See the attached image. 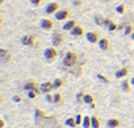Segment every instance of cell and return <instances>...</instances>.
Returning a JSON list of instances; mask_svg holds the SVG:
<instances>
[{
	"mask_svg": "<svg viewBox=\"0 0 134 128\" xmlns=\"http://www.w3.org/2000/svg\"><path fill=\"white\" fill-rule=\"evenodd\" d=\"M78 59H79L78 53L70 50V52H67V53L64 54L62 63H63V66H66V68H71V66H75V65H76Z\"/></svg>",
	"mask_w": 134,
	"mask_h": 128,
	"instance_id": "6da1fadb",
	"label": "cell"
},
{
	"mask_svg": "<svg viewBox=\"0 0 134 128\" xmlns=\"http://www.w3.org/2000/svg\"><path fill=\"white\" fill-rule=\"evenodd\" d=\"M43 57H45V59H46L47 62L55 61L57 57H58V50H57V48H55V46H49V48H46L45 52H43Z\"/></svg>",
	"mask_w": 134,
	"mask_h": 128,
	"instance_id": "7a4b0ae2",
	"label": "cell"
},
{
	"mask_svg": "<svg viewBox=\"0 0 134 128\" xmlns=\"http://www.w3.org/2000/svg\"><path fill=\"white\" fill-rule=\"evenodd\" d=\"M64 42V36L60 33V32H54L53 36H51V44L53 46H60Z\"/></svg>",
	"mask_w": 134,
	"mask_h": 128,
	"instance_id": "3957f363",
	"label": "cell"
},
{
	"mask_svg": "<svg viewBox=\"0 0 134 128\" xmlns=\"http://www.w3.org/2000/svg\"><path fill=\"white\" fill-rule=\"evenodd\" d=\"M86 38H87V41L90 42V44H99V41H100V33L99 32H93V30H91V32H87L86 33Z\"/></svg>",
	"mask_w": 134,
	"mask_h": 128,
	"instance_id": "277c9868",
	"label": "cell"
},
{
	"mask_svg": "<svg viewBox=\"0 0 134 128\" xmlns=\"http://www.w3.org/2000/svg\"><path fill=\"white\" fill-rule=\"evenodd\" d=\"M58 11H59V4L55 3V2H50L46 6V8H45V13L46 15H55Z\"/></svg>",
	"mask_w": 134,
	"mask_h": 128,
	"instance_id": "5b68a950",
	"label": "cell"
},
{
	"mask_svg": "<svg viewBox=\"0 0 134 128\" xmlns=\"http://www.w3.org/2000/svg\"><path fill=\"white\" fill-rule=\"evenodd\" d=\"M54 16H55V20L58 21H66L70 17V9H59Z\"/></svg>",
	"mask_w": 134,
	"mask_h": 128,
	"instance_id": "8992f818",
	"label": "cell"
},
{
	"mask_svg": "<svg viewBox=\"0 0 134 128\" xmlns=\"http://www.w3.org/2000/svg\"><path fill=\"white\" fill-rule=\"evenodd\" d=\"M21 44L24 46H33L36 44V37L33 34H24L21 37Z\"/></svg>",
	"mask_w": 134,
	"mask_h": 128,
	"instance_id": "52a82bcc",
	"label": "cell"
},
{
	"mask_svg": "<svg viewBox=\"0 0 134 128\" xmlns=\"http://www.w3.org/2000/svg\"><path fill=\"white\" fill-rule=\"evenodd\" d=\"M40 27L43 29V30H51L54 27H55V23L50 19H42L40 21Z\"/></svg>",
	"mask_w": 134,
	"mask_h": 128,
	"instance_id": "ba28073f",
	"label": "cell"
},
{
	"mask_svg": "<svg viewBox=\"0 0 134 128\" xmlns=\"http://www.w3.org/2000/svg\"><path fill=\"white\" fill-rule=\"evenodd\" d=\"M97 45H99V48H100L103 52H108V50L110 49V41H109V38H107V37H101Z\"/></svg>",
	"mask_w": 134,
	"mask_h": 128,
	"instance_id": "9c48e42d",
	"label": "cell"
},
{
	"mask_svg": "<svg viewBox=\"0 0 134 128\" xmlns=\"http://www.w3.org/2000/svg\"><path fill=\"white\" fill-rule=\"evenodd\" d=\"M40 90L42 94H49L54 90V85L53 82H43L42 85H40Z\"/></svg>",
	"mask_w": 134,
	"mask_h": 128,
	"instance_id": "30bf717a",
	"label": "cell"
},
{
	"mask_svg": "<svg viewBox=\"0 0 134 128\" xmlns=\"http://www.w3.org/2000/svg\"><path fill=\"white\" fill-rule=\"evenodd\" d=\"M70 33H71V36H72V37H75V38H80V37H83V36H84V33H86V32H84L83 27L76 25V27L70 32Z\"/></svg>",
	"mask_w": 134,
	"mask_h": 128,
	"instance_id": "8fae6325",
	"label": "cell"
},
{
	"mask_svg": "<svg viewBox=\"0 0 134 128\" xmlns=\"http://www.w3.org/2000/svg\"><path fill=\"white\" fill-rule=\"evenodd\" d=\"M129 73H130V70H129V68H121V69H118L117 71H116V78H118V79H125L127 75H129Z\"/></svg>",
	"mask_w": 134,
	"mask_h": 128,
	"instance_id": "7c38bea8",
	"label": "cell"
},
{
	"mask_svg": "<svg viewBox=\"0 0 134 128\" xmlns=\"http://www.w3.org/2000/svg\"><path fill=\"white\" fill-rule=\"evenodd\" d=\"M76 25H78V21H76V20H67V21L63 24V30H64V32H71Z\"/></svg>",
	"mask_w": 134,
	"mask_h": 128,
	"instance_id": "4fadbf2b",
	"label": "cell"
},
{
	"mask_svg": "<svg viewBox=\"0 0 134 128\" xmlns=\"http://www.w3.org/2000/svg\"><path fill=\"white\" fill-rule=\"evenodd\" d=\"M120 125H121V120L117 119V117H110L107 121V127L108 128H118Z\"/></svg>",
	"mask_w": 134,
	"mask_h": 128,
	"instance_id": "5bb4252c",
	"label": "cell"
},
{
	"mask_svg": "<svg viewBox=\"0 0 134 128\" xmlns=\"http://www.w3.org/2000/svg\"><path fill=\"white\" fill-rule=\"evenodd\" d=\"M23 89H24L25 91H30V90L38 89V85H37V82H36V81H28V82H25V83H24Z\"/></svg>",
	"mask_w": 134,
	"mask_h": 128,
	"instance_id": "9a60e30c",
	"label": "cell"
},
{
	"mask_svg": "<svg viewBox=\"0 0 134 128\" xmlns=\"http://www.w3.org/2000/svg\"><path fill=\"white\" fill-rule=\"evenodd\" d=\"M131 82L130 81H127L126 78L122 81V83H121V89H122V91L124 93H130V90H131Z\"/></svg>",
	"mask_w": 134,
	"mask_h": 128,
	"instance_id": "2e32d148",
	"label": "cell"
},
{
	"mask_svg": "<svg viewBox=\"0 0 134 128\" xmlns=\"http://www.w3.org/2000/svg\"><path fill=\"white\" fill-rule=\"evenodd\" d=\"M64 124H66L67 127H70V128H75V127H78L76 120H75V117H74V116L67 117V119H66V121H64Z\"/></svg>",
	"mask_w": 134,
	"mask_h": 128,
	"instance_id": "e0dca14e",
	"label": "cell"
},
{
	"mask_svg": "<svg viewBox=\"0 0 134 128\" xmlns=\"http://www.w3.org/2000/svg\"><path fill=\"white\" fill-rule=\"evenodd\" d=\"M133 33H134V25H133V24L125 25V28H124V34H125V36H131Z\"/></svg>",
	"mask_w": 134,
	"mask_h": 128,
	"instance_id": "ac0fdd59",
	"label": "cell"
},
{
	"mask_svg": "<svg viewBox=\"0 0 134 128\" xmlns=\"http://www.w3.org/2000/svg\"><path fill=\"white\" fill-rule=\"evenodd\" d=\"M82 127L83 128H92V123H91V116L86 115L84 119H83V123H82Z\"/></svg>",
	"mask_w": 134,
	"mask_h": 128,
	"instance_id": "d6986e66",
	"label": "cell"
},
{
	"mask_svg": "<svg viewBox=\"0 0 134 128\" xmlns=\"http://www.w3.org/2000/svg\"><path fill=\"white\" fill-rule=\"evenodd\" d=\"M104 19H105V17H103L101 15H95V16H93V21H95V24L99 25V27H103V25H104Z\"/></svg>",
	"mask_w": 134,
	"mask_h": 128,
	"instance_id": "ffe728a7",
	"label": "cell"
},
{
	"mask_svg": "<svg viewBox=\"0 0 134 128\" xmlns=\"http://www.w3.org/2000/svg\"><path fill=\"white\" fill-rule=\"evenodd\" d=\"M95 102V98L92 94H84V98H83V103L84 104H91Z\"/></svg>",
	"mask_w": 134,
	"mask_h": 128,
	"instance_id": "44dd1931",
	"label": "cell"
},
{
	"mask_svg": "<svg viewBox=\"0 0 134 128\" xmlns=\"http://www.w3.org/2000/svg\"><path fill=\"white\" fill-rule=\"evenodd\" d=\"M91 123H92V128H100L101 127V121L97 116H91Z\"/></svg>",
	"mask_w": 134,
	"mask_h": 128,
	"instance_id": "7402d4cb",
	"label": "cell"
},
{
	"mask_svg": "<svg viewBox=\"0 0 134 128\" xmlns=\"http://www.w3.org/2000/svg\"><path fill=\"white\" fill-rule=\"evenodd\" d=\"M53 85H54V90H58V89H60L64 85V81L62 78H57V79L53 81Z\"/></svg>",
	"mask_w": 134,
	"mask_h": 128,
	"instance_id": "603a6c76",
	"label": "cell"
},
{
	"mask_svg": "<svg viewBox=\"0 0 134 128\" xmlns=\"http://www.w3.org/2000/svg\"><path fill=\"white\" fill-rule=\"evenodd\" d=\"M40 93H41L40 87H38V89H34V90H30V91H28V98H29V99H36Z\"/></svg>",
	"mask_w": 134,
	"mask_h": 128,
	"instance_id": "cb8c5ba5",
	"label": "cell"
},
{
	"mask_svg": "<svg viewBox=\"0 0 134 128\" xmlns=\"http://www.w3.org/2000/svg\"><path fill=\"white\" fill-rule=\"evenodd\" d=\"M116 12H117V13H120V15H122V13H125V12H126V6H125L124 3H121V4H118V6L116 7Z\"/></svg>",
	"mask_w": 134,
	"mask_h": 128,
	"instance_id": "d4e9b609",
	"label": "cell"
},
{
	"mask_svg": "<svg viewBox=\"0 0 134 128\" xmlns=\"http://www.w3.org/2000/svg\"><path fill=\"white\" fill-rule=\"evenodd\" d=\"M62 100H63L62 94H60V93H55V94H54V103H55V104H60Z\"/></svg>",
	"mask_w": 134,
	"mask_h": 128,
	"instance_id": "484cf974",
	"label": "cell"
},
{
	"mask_svg": "<svg viewBox=\"0 0 134 128\" xmlns=\"http://www.w3.org/2000/svg\"><path fill=\"white\" fill-rule=\"evenodd\" d=\"M96 77H97L99 81H101V82H104V83H110V79H109L108 77H105L104 74H101V73H99Z\"/></svg>",
	"mask_w": 134,
	"mask_h": 128,
	"instance_id": "4316f807",
	"label": "cell"
},
{
	"mask_svg": "<svg viewBox=\"0 0 134 128\" xmlns=\"http://www.w3.org/2000/svg\"><path fill=\"white\" fill-rule=\"evenodd\" d=\"M9 54H12L9 50H7L5 48H2V49H0V57H2V59L3 58H5V57H8Z\"/></svg>",
	"mask_w": 134,
	"mask_h": 128,
	"instance_id": "83f0119b",
	"label": "cell"
},
{
	"mask_svg": "<svg viewBox=\"0 0 134 128\" xmlns=\"http://www.w3.org/2000/svg\"><path fill=\"white\" fill-rule=\"evenodd\" d=\"M107 29H108L109 32H113V30H117V29H118V25H117V23H114V21H113V23L107 28Z\"/></svg>",
	"mask_w": 134,
	"mask_h": 128,
	"instance_id": "f1b7e54d",
	"label": "cell"
},
{
	"mask_svg": "<svg viewBox=\"0 0 134 128\" xmlns=\"http://www.w3.org/2000/svg\"><path fill=\"white\" fill-rule=\"evenodd\" d=\"M83 119H84V116H83L82 114H78V115L75 116V120H76V124H78V125H80V124L83 123Z\"/></svg>",
	"mask_w": 134,
	"mask_h": 128,
	"instance_id": "f546056e",
	"label": "cell"
},
{
	"mask_svg": "<svg viewBox=\"0 0 134 128\" xmlns=\"http://www.w3.org/2000/svg\"><path fill=\"white\" fill-rule=\"evenodd\" d=\"M112 23H113V19H110V17H105V19H104V25H103V27L108 28Z\"/></svg>",
	"mask_w": 134,
	"mask_h": 128,
	"instance_id": "4dcf8cb0",
	"label": "cell"
},
{
	"mask_svg": "<svg viewBox=\"0 0 134 128\" xmlns=\"http://www.w3.org/2000/svg\"><path fill=\"white\" fill-rule=\"evenodd\" d=\"M36 117H37V119H40V117H45V112L41 111L40 108H37V110H36Z\"/></svg>",
	"mask_w": 134,
	"mask_h": 128,
	"instance_id": "1f68e13d",
	"label": "cell"
},
{
	"mask_svg": "<svg viewBox=\"0 0 134 128\" xmlns=\"http://www.w3.org/2000/svg\"><path fill=\"white\" fill-rule=\"evenodd\" d=\"M30 3H32V6H34V7H40V6L43 3V0H30Z\"/></svg>",
	"mask_w": 134,
	"mask_h": 128,
	"instance_id": "d6a6232c",
	"label": "cell"
},
{
	"mask_svg": "<svg viewBox=\"0 0 134 128\" xmlns=\"http://www.w3.org/2000/svg\"><path fill=\"white\" fill-rule=\"evenodd\" d=\"M83 98H84V93H78V95H76V102H78V103H82V102H83Z\"/></svg>",
	"mask_w": 134,
	"mask_h": 128,
	"instance_id": "836d02e7",
	"label": "cell"
},
{
	"mask_svg": "<svg viewBox=\"0 0 134 128\" xmlns=\"http://www.w3.org/2000/svg\"><path fill=\"white\" fill-rule=\"evenodd\" d=\"M46 100L49 102V103H54V94H46Z\"/></svg>",
	"mask_w": 134,
	"mask_h": 128,
	"instance_id": "e575fe53",
	"label": "cell"
},
{
	"mask_svg": "<svg viewBox=\"0 0 134 128\" xmlns=\"http://www.w3.org/2000/svg\"><path fill=\"white\" fill-rule=\"evenodd\" d=\"M13 102H16V103L23 102V96H20V95H15V96H13Z\"/></svg>",
	"mask_w": 134,
	"mask_h": 128,
	"instance_id": "d590c367",
	"label": "cell"
},
{
	"mask_svg": "<svg viewBox=\"0 0 134 128\" xmlns=\"http://www.w3.org/2000/svg\"><path fill=\"white\" fill-rule=\"evenodd\" d=\"M74 6L75 7H80L82 6V0H74Z\"/></svg>",
	"mask_w": 134,
	"mask_h": 128,
	"instance_id": "8d00e7d4",
	"label": "cell"
},
{
	"mask_svg": "<svg viewBox=\"0 0 134 128\" xmlns=\"http://www.w3.org/2000/svg\"><path fill=\"white\" fill-rule=\"evenodd\" d=\"M4 127H5V120L0 119V128H4Z\"/></svg>",
	"mask_w": 134,
	"mask_h": 128,
	"instance_id": "74e56055",
	"label": "cell"
},
{
	"mask_svg": "<svg viewBox=\"0 0 134 128\" xmlns=\"http://www.w3.org/2000/svg\"><path fill=\"white\" fill-rule=\"evenodd\" d=\"M90 107H91V108H92V110H95V108H96V107H97V106H96V103H95V102H93V103H91V104H90Z\"/></svg>",
	"mask_w": 134,
	"mask_h": 128,
	"instance_id": "f35d334b",
	"label": "cell"
},
{
	"mask_svg": "<svg viewBox=\"0 0 134 128\" xmlns=\"http://www.w3.org/2000/svg\"><path fill=\"white\" fill-rule=\"evenodd\" d=\"M130 82H131V85H133V86H134V77H133V78H131V81H130Z\"/></svg>",
	"mask_w": 134,
	"mask_h": 128,
	"instance_id": "ab89813d",
	"label": "cell"
},
{
	"mask_svg": "<svg viewBox=\"0 0 134 128\" xmlns=\"http://www.w3.org/2000/svg\"><path fill=\"white\" fill-rule=\"evenodd\" d=\"M130 38H131V40H134V33H133V34L130 36Z\"/></svg>",
	"mask_w": 134,
	"mask_h": 128,
	"instance_id": "60d3db41",
	"label": "cell"
},
{
	"mask_svg": "<svg viewBox=\"0 0 134 128\" xmlns=\"http://www.w3.org/2000/svg\"><path fill=\"white\" fill-rule=\"evenodd\" d=\"M4 3V0H0V4H3Z\"/></svg>",
	"mask_w": 134,
	"mask_h": 128,
	"instance_id": "b9f144b4",
	"label": "cell"
},
{
	"mask_svg": "<svg viewBox=\"0 0 134 128\" xmlns=\"http://www.w3.org/2000/svg\"><path fill=\"white\" fill-rule=\"evenodd\" d=\"M105 2H110V0H105Z\"/></svg>",
	"mask_w": 134,
	"mask_h": 128,
	"instance_id": "7bdbcfd3",
	"label": "cell"
}]
</instances>
